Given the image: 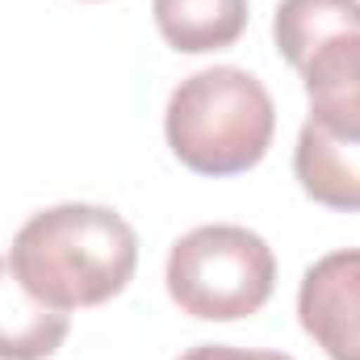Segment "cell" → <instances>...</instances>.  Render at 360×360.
<instances>
[{"instance_id": "cell-1", "label": "cell", "mask_w": 360, "mask_h": 360, "mask_svg": "<svg viewBox=\"0 0 360 360\" xmlns=\"http://www.w3.org/2000/svg\"><path fill=\"white\" fill-rule=\"evenodd\" d=\"M8 264L38 302L72 314L105 306L130 285L139 269V235L109 205L68 201L34 214L13 235Z\"/></svg>"}, {"instance_id": "cell-2", "label": "cell", "mask_w": 360, "mask_h": 360, "mask_svg": "<svg viewBox=\"0 0 360 360\" xmlns=\"http://www.w3.org/2000/svg\"><path fill=\"white\" fill-rule=\"evenodd\" d=\"M276 105L248 68H201L168 96L164 134L188 172L235 176L256 168L272 147Z\"/></svg>"}, {"instance_id": "cell-3", "label": "cell", "mask_w": 360, "mask_h": 360, "mask_svg": "<svg viewBox=\"0 0 360 360\" xmlns=\"http://www.w3.org/2000/svg\"><path fill=\"white\" fill-rule=\"evenodd\" d=\"M168 293L201 323H235L264 310L276 285V256L248 226H197L168 252Z\"/></svg>"}, {"instance_id": "cell-4", "label": "cell", "mask_w": 360, "mask_h": 360, "mask_svg": "<svg viewBox=\"0 0 360 360\" xmlns=\"http://www.w3.org/2000/svg\"><path fill=\"white\" fill-rule=\"evenodd\" d=\"M297 319L327 360H360V248L331 252L306 269Z\"/></svg>"}, {"instance_id": "cell-5", "label": "cell", "mask_w": 360, "mask_h": 360, "mask_svg": "<svg viewBox=\"0 0 360 360\" xmlns=\"http://www.w3.org/2000/svg\"><path fill=\"white\" fill-rule=\"evenodd\" d=\"M297 76L310 101L306 122L331 139L360 143V25L323 38L302 59Z\"/></svg>"}, {"instance_id": "cell-6", "label": "cell", "mask_w": 360, "mask_h": 360, "mask_svg": "<svg viewBox=\"0 0 360 360\" xmlns=\"http://www.w3.org/2000/svg\"><path fill=\"white\" fill-rule=\"evenodd\" d=\"M72 319L46 302H38L8 256H0V360H46L68 340Z\"/></svg>"}, {"instance_id": "cell-7", "label": "cell", "mask_w": 360, "mask_h": 360, "mask_svg": "<svg viewBox=\"0 0 360 360\" xmlns=\"http://www.w3.org/2000/svg\"><path fill=\"white\" fill-rule=\"evenodd\" d=\"M293 176L319 205L360 214V143L331 139L306 122L293 147Z\"/></svg>"}, {"instance_id": "cell-8", "label": "cell", "mask_w": 360, "mask_h": 360, "mask_svg": "<svg viewBox=\"0 0 360 360\" xmlns=\"http://www.w3.org/2000/svg\"><path fill=\"white\" fill-rule=\"evenodd\" d=\"M164 42L180 55L226 51L248 30V0H151Z\"/></svg>"}, {"instance_id": "cell-9", "label": "cell", "mask_w": 360, "mask_h": 360, "mask_svg": "<svg viewBox=\"0 0 360 360\" xmlns=\"http://www.w3.org/2000/svg\"><path fill=\"white\" fill-rule=\"evenodd\" d=\"M360 25V0H281L272 17V38L285 63L297 72L302 59L331 34L356 30Z\"/></svg>"}, {"instance_id": "cell-10", "label": "cell", "mask_w": 360, "mask_h": 360, "mask_svg": "<svg viewBox=\"0 0 360 360\" xmlns=\"http://www.w3.org/2000/svg\"><path fill=\"white\" fill-rule=\"evenodd\" d=\"M180 360H293L285 352H252V348H231V344H201L188 348Z\"/></svg>"}]
</instances>
